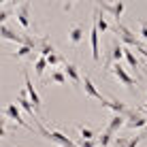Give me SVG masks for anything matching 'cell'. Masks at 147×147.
<instances>
[{
	"label": "cell",
	"mask_w": 147,
	"mask_h": 147,
	"mask_svg": "<svg viewBox=\"0 0 147 147\" xmlns=\"http://www.w3.org/2000/svg\"><path fill=\"white\" fill-rule=\"evenodd\" d=\"M81 85H83V90H85V94L90 96V98H94V100H98L100 105L105 102V96L98 92V90H96V85H94V81H92V77H90V75H85L83 79H81Z\"/></svg>",
	"instance_id": "obj_9"
},
{
	"label": "cell",
	"mask_w": 147,
	"mask_h": 147,
	"mask_svg": "<svg viewBox=\"0 0 147 147\" xmlns=\"http://www.w3.org/2000/svg\"><path fill=\"white\" fill-rule=\"evenodd\" d=\"M141 130H143V132H141V134H143V139H147V124H145V126H143Z\"/></svg>",
	"instance_id": "obj_35"
},
{
	"label": "cell",
	"mask_w": 147,
	"mask_h": 147,
	"mask_svg": "<svg viewBox=\"0 0 147 147\" xmlns=\"http://www.w3.org/2000/svg\"><path fill=\"white\" fill-rule=\"evenodd\" d=\"M49 68V64H47V58H43V55H38L36 60H34V73H36V77H43L45 75V70Z\"/></svg>",
	"instance_id": "obj_23"
},
{
	"label": "cell",
	"mask_w": 147,
	"mask_h": 147,
	"mask_svg": "<svg viewBox=\"0 0 147 147\" xmlns=\"http://www.w3.org/2000/svg\"><path fill=\"white\" fill-rule=\"evenodd\" d=\"M109 70L115 75V79H117L121 85H126V88H128L130 92H134V85H136V81H134L132 77H130V75H128V70H126L124 66H121L119 62H115V64H113V68H109Z\"/></svg>",
	"instance_id": "obj_4"
},
{
	"label": "cell",
	"mask_w": 147,
	"mask_h": 147,
	"mask_svg": "<svg viewBox=\"0 0 147 147\" xmlns=\"http://www.w3.org/2000/svg\"><path fill=\"white\" fill-rule=\"evenodd\" d=\"M22 75H24L26 94H28V98H30V102H32V107H34V111H36V115H40V111H43V100H40V94L36 92V88H34V83H32V79H30L28 70H24Z\"/></svg>",
	"instance_id": "obj_3"
},
{
	"label": "cell",
	"mask_w": 147,
	"mask_h": 147,
	"mask_svg": "<svg viewBox=\"0 0 147 147\" xmlns=\"http://www.w3.org/2000/svg\"><path fill=\"white\" fill-rule=\"evenodd\" d=\"M22 36H24V45H28V47H32V49H34V47L38 45L36 40H34L32 36H30V34H22Z\"/></svg>",
	"instance_id": "obj_29"
},
{
	"label": "cell",
	"mask_w": 147,
	"mask_h": 147,
	"mask_svg": "<svg viewBox=\"0 0 147 147\" xmlns=\"http://www.w3.org/2000/svg\"><path fill=\"white\" fill-rule=\"evenodd\" d=\"M49 81H53V83L58 85H66V75L62 73V70H51V75H49Z\"/></svg>",
	"instance_id": "obj_25"
},
{
	"label": "cell",
	"mask_w": 147,
	"mask_h": 147,
	"mask_svg": "<svg viewBox=\"0 0 147 147\" xmlns=\"http://www.w3.org/2000/svg\"><path fill=\"white\" fill-rule=\"evenodd\" d=\"M30 7H32V4H30V0H24V2L15 9L17 22H19V26H22L24 30H30V28H32V22H30Z\"/></svg>",
	"instance_id": "obj_7"
},
{
	"label": "cell",
	"mask_w": 147,
	"mask_h": 147,
	"mask_svg": "<svg viewBox=\"0 0 147 147\" xmlns=\"http://www.w3.org/2000/svg\"><path fill=\"white\" fill-rule=\"evenodd\" d=\"M2 2H7V0H0V4H2Z\"/></svg>",
	"instance_id": "obj_38"
},
{
	"label": "cell",
	"mask_w": 147,
	"mask_h": 147,
	"mask_svg": "<svg viewBox=\"0 0 147 147\" xmlns=\"http://www.w3.org/2000/svg\"><path fill=\"white\" fill-rule=\"evenodd\" d=\"M34 49L32 47H28V45H17V51L11 53L9 58H13V60H22V58H32L34 60Z\"/></svg>",
	"instance_id": "obj_20"
},
{
	"label": "cell",
	"mask_w": 147,
	"mask_h": 147,
	"mask_svg": "<svg viewBox=\"0 0 147 147\" xmlns=\"http://www.w3.org/2000/svg\"><path fill=\"white\" fill-rule=\"evenodd\" d=\"M141 51V55H143V58H147V47H143V45H139V47H136Z\"/></svg>",
	"instance_id": "obj_34"
},
{
	"label": "cell",
	"mask_w": 147,
	"mask_h": 147,
	"mask_svg": "<svg viewBox=\"0 0 147 147\" xmlns=\"http://www.w3.org/2000/svg\"><path fill=\"white\" fill-rule=\"evenodd\" d=\"M62 66H64V75H66V79L75 85V90H79V85H81V75H79V68L75 66L73 62H64Z\"/></svg>",
	"instance_id": "obj_10"
},
{
	"label": "cell",
	"mask_w": 147,
	"mask_h": 147,
	"mask_svg": "<svg viewBox=\"0 0 147 147\" xmlns=\"http://www.w3.org/2000/svg\"><path fill=\"white\" fill-rule=\"evenodd\" d=\"M111 30H113V32H115V36H117V38L121 40V45H124V47H139V45H143V43H141V38L136 36L132 30H130V28H126L124 24H119V22H117V26H115V28H111Z\"/></svg>",
	"instance_id": "obj_2"
},
{
	"label": "cell",
	"mask_w": 147,
	"mask_h": 147,
	"mask_svg": "<svg viewBox=\"0 0 147 147\" xmlns=\"http://www.w3.org/2000/svg\"><path fill=\"white\" fill-rule=\"evenodd\" d=\"M111 141H113V134L111 132H107V130H105L102 134H96V143H98L100 147H107Z\"/></svg>",
	"instance_id": "obj_27"
},
{
	"label": "cell",
	"mask_w": 147,
	"mask_h": 147,
	"mask_svg": "<svg viewBox=\"0 0 147 147\" xmlns=\"http://www.w3.org/2000/svg\"><path fill=\"white\" fill-rule=\"evenodd\" d=\"M92 19H94V26L98 28V32H107V30H111V26H109V22L102 17V11H100L98 7L94 9V15H92Z\"/></svg>",
	"instance_id": "obj_17"
},
{
	"label": "cell",
	"mask_w": 147,
	"mask_h": 147,
	"mask_svg": "<svg viewBox=\"0 0 147 147\" xmlns=\"http://www.w3.org/2000/svg\"><path fill=\"white\" fill-rule=\"evenodd\" d=\"M90 43H92V58L94 62H100V32L92 24V32H90Z\"/></svg>",
	"instance_id": "obj_11"
},
{
	"label": "cell",
	"mask_w": 147,
	"mask_h": 147,
	"mask_svg": "<svg viewBox=\"0 0 147 147\" xmlns=\"http://www.w3.org/2000/svg\"><path fill=\"white\" fill-rule=\"evenodd\" d=\"M77 130H79V136L81 139H88V141H92V139H96V132L90 126H85V124H79L77 126Z\"/></svg>",
	"instance_id": "obj_24"
},
{
	"label": "cell",
	"mask_w": 147,
	"mask_h": 147,
	"mask_svg": "<svg viewBox=\"0 0 147 147\" xmlns=\"http://www.w3.org/2000/svg\"><path fill=\"white\" fill-rule=\"evenodd\" d=\"M36 121V130L40 136H45L47 141H51V143H58L60 147H77V143L75 141H70L64 132H60V130H47L43 124H40V119H34Z\"/></svg>",
	"instance_id": "obj_1"
},
{
	"label": "cell",
	"mask_w": 147,
	"mask_h": 147,
	"mask_svg": "<svg viewBox=\"0 0 147 147\" xmlns=\"http://www.w3.org/2000/svg\"><path fill=\"white\" fill-rule=\"evenodd\" d=\"M83 34H85V30H83V26H81V24L73 26V28L68 30V43L73 45V47H77L81 40H83Z\"/></svg>",
	"instance_id": "obj_14"
},
{
	"label": "cell",
	"mask_w": 147,
	"mask_h": 147,
	"mask_svg": "<svg viewBox=\"0 0 147 147\" xmlns=\"http://www.w3.org/2000/svg\"><path fill=\"white\" fill-rule=\"evenodd\" d=\"M17 105H19V109H22V111H26V113H28L32 119H38L36 111H34L32 102H30V98H28V94H26V90H24V92H19V96H17Z\"/></svg>",
	"instance_id": "obj_12"
},
{
	"label": "cell",
	"mask_w": 147,
	"mask_h": 147,
	"mask_svg": "<svg viewBox=\"0 0 147 147\" xmlns=\"http://www.w3.org/2000/svg\"><path fill=\"white\" fill-rule=\"evenodd\" d=\"M0 38L11 40V43H15V45H24V36H22V34H15L13 30L7 28L4 24H0Z\"/></svg>",
	"instance_id": "obj_13"
},
{
	"label": "cell",
	"mask_w": 147,
	"mask_h": 147,
	"mask_svg": "<svg viewBox=\"0 0 147 147\" xmlns=\"http://www.w3.org/2000/svg\"><path fill=\"white\" fill-rule=\"evenodd\" d=\"M141 109H143L145 113H147V102H143V105H141Z\"/></svg>",
	"instance_id": "obj_36"
},
{
	"label": "cell",
	"mask_w": 147,
	"mask_h": 147,
	"mask_svg": "<svg viewBox=\"0 0 147 147\" xmlns=\"http://www.w3.org/2000/svg\"><path fill=\"white\" fill-rule=\"evenodd\" d=\"M102 107H107V109L113 111V113H119V115H126V111L130 109L126 102H119V100H107V98H105Z\"/></svg>",
	"instance_id": "obj_19"
},
{
	"label": "cell",
	"mask_w": 147,
	"mask_h": 147,
	"mask_svg": "<svg viewBox=\"0 0 147 147\" xmlns=\"http://www.w3.org/2000/svg\"><path fill=\"white\" fill-rule=\"evenodd\" d=\"M124 58H126V62H128V66L132 68V70H139L141 68L139 60H136V55H134V51L130 47H124Z\"/></svg>",
	"instance_id": "obj_22"
},
{
	"label": "cell",
	"mask_w": 147,
	"mask_h": 147,
	"mask_svg": "<svg viewBox=\"0 0 147 147\" xmlns=\"http://www.w3.org/2000/svg\"><path fill=\"white\" fill-rule=\"evenodd\" d=\"M9 15H11V11L9 9H0V24H4L9 19Z\"/></svg>",
	"instance_id": "obj_31"
},
{
	"label": "cell",
	"mask_w": 147,
	"mask_h": 147,
	"mask_svg": "<svg viewBox=\"0 0 147 147\" xmlns=\"http://www.w3.org/2000/svg\"><path fill=\"white\" fill-rule=\"evenodd\" d=\"M109 53H111V60H113V62H121V58H124V45H121L119 38H115L113 43L109 45Z\"/></svg>",
	"instance_id": "obj_16"
},
{
	"label": "cell",
	"mask_w": 147,
	"mask_h": 147,
	"mask_svg": "<svg viewBox=\"0 0 147 147\" xmlns=\"http://www.w3.org/2000/svg\"><path fill=\"white\" fill-rule=\"evenodd\" d=\"M141 38H143L145 40V43H147V19H143V22H141Z\"/></svg>",
	"instance_id": "obj_30"
},
{
	"label": "cell",
	"mask_w": 147,
	"mask_h": 147,
	"mask_svg": "<svg viewBox=\"0 0 147 147\" xmlns=\"http://www.w3.org/2000/svg\"><path fill=\"white\" fill-rule=\"evenodd\" d=\"M121 126H126V117L124 115H119V113H115L113 117L109 119V124H107V132H111V134H115V132H119V128Z\"/></svg>",
	"instance_id": "obj_15"
},
{
	"label": "cell",
	"mask_w": 147,
	"mask_h": 147,
	"mask_svg": "<svg viewBox=\"0 0 147 147\" xmlns=\"http://www.w3.org/2000/svg\"><path fill=\"white\" fill-rule=\"evenodd\" d=\"M75 2H77V0H66V2H64V11H70Z\"/></svg>",
	"instance_id": "obj_33"
},
{
	"label": "cell",
	"mask_w": 147,
	"mask_h": 147,
	"mask_svg": "<svg viewBox=\"0 0 147 147\" xmlns=\"http://www.w3.org/2000/svg\"><path fill=\"white\" fill-rule=\"evenodd\" d=\"M143 134H136V136H130V139H124V136H117L115 139V143H117V147H139L141 143H143Z\"/></svg>",
	"instance_id": "obj_18"
},
{
	"label": "cell",
	"mask_w": 147,
	"mask_h": 147,
	"mask_svg": "<svg viewBox=\"0 0 147 147\" xmlns=\"http://www.w3.org/2000/svg\"><path fill=\"white\" fill-rule=\"evenodd\" d=\"M4 117H7V119H13L15 124H19L22 128H26L28 132H34V130H32V128H30V126L26 124V119L22 117V109H19V105H17V102L7 105V109H4Z\"/></svg>",
	"instance_id": "obj_5"
},
{
	"label": "cell",
	"mask_w": 147,
	"mask_h": 147,
	"mask_svg": "<svg viewBox=\"0 0 147 147\" xmlns=\"http://www.w3.org/2000/svg\"><path fill=\"white\" fill-rule=\"evenodd\" d=\"M7 136V119H0V139Z\"/></svg>",
	"instance_id": "obj_32"
},
{
	"label": "cell",
	"mask_w": 147,
	"mask_h": 147,
	"mask_svg": "<svg viewBox=\"0 0 147 147\" xmlns=\"http://www.w3.org/2000/svg\"><path fill=\"white\" fill-rule=\"evenodd\" d=\"M98 143H96V139H92V141H88V139H79L77 141V147H96Z\"/></svg>",
	"instance_id": "obj_28"
},
{
	"label": "cell",
	"mask_w": 147,
	"mask_h": 147,
	"mask_svg": "<svg viewBox=\"0 0 147 147\" xmlns=\"http://www.w3.org/2000/svg\"><path fill=\"white\" fill-rule=\"evenodd\" d=\"M64 62H66V60H64V58H62V55H60L58 51H55V53H49V55H47V64H49V68L58 66V64H64Z\"/></svg>",
	"instance_id": "obj_26"
},
{
	"label": "cell",
	"mask_w": 147,
	"mask_h": 147,
	"mask_svg": "<svg viewBox=\"0 0 147 147\" xmlns=\"http://www.w3.org/2000/svg\"><path fill=\"white\" fill-rule=\"evenodd\" d=\"M38 51H40L43 58H47L49 53H55V47H53V43H51L47 36H43V38L38 40Z\"/></svg>",
	"instance_id": "obj_21"
},
{
	"label": "cell",
	"mask_w": 147,
	"mask_h": 147,
	"mask_svg": "<svg viewBox=\"0 0 147 147\" xmlns=\"http://www.w3.org/2000/svg\"><path fill=\"white\" fill-rule=\"evenodd\" d=\"M96 7L100 9V11H105V13H109L111 17H115L119 22V17L124 15V9H126V2L124 0H117L115 4H109V2H102V0H96Z\"/></svg>",
	"instance_id": "obj_6"
},
{
	"label": "cell",
	"mask_w": 147,
	"mask_h": 147,
	"mask_svg": "<svg viewBox=\"0 0 147 147\" xmlns=\"http://www.w3.org/2000/svg\"><path fill=\"white\" fill-rule=\"evenodd\" d=\"M124 117L128 119V121H126V126H128V128H132V130L143 128V126L147 124V117H145V115H141L139 111H134V109H128Z\"/></svg>",
	"instance_id": "obj_8"
},
{
	"label": "cell",
	"mask_w": 147,
	"mask_h": 147,
	"mask_svg": "<svg viewBox=\"0 0 147 147\" xmlns=\"http://www.w3.org/2000/svg\"><path fill=\"white\" fill-rule=\"evenodd\" d=\"M7 2H13V4H17V2H19V0H7Z\"/></svg>",
	"instance_id": "obj_37"
}]
</instances>
